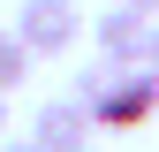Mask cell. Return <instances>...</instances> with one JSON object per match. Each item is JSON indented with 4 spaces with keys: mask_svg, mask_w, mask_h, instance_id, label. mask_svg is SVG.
<instances>
[{
    "mask_svg": "<svg viewBox=\"0 0 159 152\" xmlns=\"http://www.w3.org/2000/svg\"><path fill=\"white\" fill-rule=\"evenodd\" d=\"M30 69H38V53L23 46L15 31H0V91H15V84H30Z\"/></svg>",
    "mask_w": 159,
    "mask_h": 152,
    "instance_id": "cell-5",
    "label": "cell"
},
{
    "mask_svg": "<svg viewBox=\"0 0 159 152\" xmlns=\"http://www.w3.org/2000/svg\"><path fill=\"white\" fill-rule=\"evenodd\" d=\"M144 69H152V76H159V23H152V61H144Z\"/></svg>",
    "mask_w": 159,
    "mask_h": 152,
    "instance_id": "cell-8",
    "label": "cell"
},
{
    "mask_svg": "<svg viewBox=\"0 0 159 152\" xmlns=\"http://www.w3.org/2000/svg\"><path fill=\"white\" fill-rule=\"evenodd\" d=\"M15 38H23L38 61H53V53H68L84 38V8L76 0H23L15 8Z\"/></svg>",
    "mask_w": 159,
    "mask_h": 152,
    "instance_id": "cell-2",
    "label": "cell"
},
{
    "mask_svg": "<svg viewBox=\"0 0 159 152\" xmlns=\"http://www.w3.org/2000/svg\"><path fill=\"white\" fill-rule=\"evenodd\" d=\"M91 129H98V122H91V107L76 99V91H61V99H46V107L30 114V145H38V152H84Z\"/></svg>",
    "mask_w": 159,
    "mask_h": 152,
    "instance_id": "cell-4",
    "label": "cell"
},
{
    "mask_svg": "<svg viewBox=\"0 0 159 152\" xmlns=\"http://www.w3.org/2000/svg\"><path fill=\"white\" fill-rule=\"evenodd\" d=\"M84 152H91V145H84Z\"/></svg>",
    "mask_w": 159,
    "mask_h": 152,
    "instance_id": "cell-10",
    "label": "cell"
},
{
    "mask_svg": "<svg viewBox=\"0 0 159 152\" xmlns=\"http://www.w3.org/2000/svg\"><path fill=\"white\" fill-rule=\"evenodd\" d=\"M159 114V76L152 69H114V84L91 99V122L98 129H144Z\"/></svg>",
    "mask_w": 159,
    "mask_h": 152,
    "instance_id": "cell-1",
    "label": "cell"
},
{
    "mask_svg": "<svg viewBox=\"0 0 159 152\" xmlns=\"http://www.w3.org/2000/svg\"><path fill=\"white\" fill-rule=\"evenodd\" d=\"M0 152H38V145H30V137H8V145H0Z\"/></svg>",
    "mask_w": 159,
    "mask_h": 152,
    "instance_id": "cell-7",
    "label": "cell"
},
{
    "mask_svg": "<svg viewBox=\"0 0 159 152\" xmlns=\"http://www.w3.org/2000/svg\"><path fill=\"white\" fill-rule=\"evenodd\" d=\"M114 8H136V15H159V0H114Z\"/></svg>",
    "mask_w": 159,
    "mask_h": 152,
    "instance_id": "cell-6",
    "label": "cell"
},
{
    "mask_svg": "<svg viewBox=\"0 0 159 152\" xmlns=\"http://www.w3.org/2000/svg\"><path fill=\"white\" fill-rule=\"evenodd\" d=\"M0 129H8V91H0Z\"/></svg>",
    "mask_w": 159,
    "mask_h": 152,
    "instance_id": "cell-9",
    "label": "cell"
},
{
    "mask_svg": "<svg viewBox=\"0 0 159 152\" xmlns=\"http://www.w3.org/2000/svg\"><path fill=\"white\" fill-rule=\"evenodd\" d=\"M91 46H98V61H114V69H144L152 61V15H136V8L91 15Z\"/></svg>",
    "mask_w": 159,
    "mask_h": 152,
    "instance_id": "cell-3",
    "label": "cell"
}]
</instances>
